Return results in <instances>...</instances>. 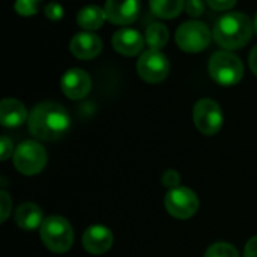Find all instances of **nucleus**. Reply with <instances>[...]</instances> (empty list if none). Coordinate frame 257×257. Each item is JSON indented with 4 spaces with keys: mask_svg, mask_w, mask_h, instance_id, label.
I'll return each instance as SVG.
<instances>
[{
    "mask_svg": "<svg viewBox=\"0 0 257 257\" xmlns=\"http://www.w3.org/2000/svg\"><path fill=\"white\" fill-rule=\"evenodd\" d=\"M149 6L160 18H175L185 8V0H149Z\"/></svg>",
    "mask_w": 257,
    "mask_h": 257,
    "instance_id": "a211bd4d",
    "label": "nucleus"
},
{
    "mask_svg": "<svg viewBox=\"0 0 257 257\" xmlns=\"http://www.w3.org/2000/svg\"><path fill=\"white\" fill-rule=\"evenodd\" d=\"M71 53L81 60H90L96 57L102 50V41L92 32H80L74 35L69 44Z\"/></svg>",
    "mask_w": 257,
    "mask_h": 257,
    "instance_id": "f8f14e48",
    "label": "nucleus"
},
{
    "mask_svg": "<svg viewBox=\"0 0 257 257\" xmlns=\"http://www.w3.org/2000/svg\"><path fill=\"white\" fill-rule=\"evenodd\" d=\"M244 257H257V236L251 238L247 242L245 251H244Z\"/></svg>",
    "mask_w": 257,
    "mask_h": 257,
    "instance_id": "cd10ccee",
    "label": "nucleus"
},
{
    "mask_svg": "<svg viewBox=\"0 0 257 257\" xmlns=\"http://www.w3.org/2000/svg\"><path fill=\"white\" fill-rule=\"evenodd\" d=\"M211 36L214 35L205 23L187 21L181 24L176 30V44L182 51L199 53L209 45Z\"/></svg>",
    "mask_w": 257,
    "mask_h": 257,
    "instance_id": "423d86ee",
    "label": "nucleus"
},
{
    "mask_svg": "<svg viewBox=\"0 0 257 257\" xmlns=\"http://www.w3.org/2000/svg\"><path fill=\"white\" fill-rule=\"evenodd\" d=\"M164 205L172 217L179 220H187L197 212L199 199L193 190L187 187H176L166 194Z\"/></svg>",
    "mask_w": 257,
    "mask_h": 257,
    "instance_id": "1a4fd4ad",
    "label": "nucleus"
},
{
    "mask_svg": "<svg viewBox=\"0 0 257 257\" xmlns=\"http://www.w3.org/2000/svg\"><path fill=\"white\" fill-rule=\"evenodd\" d=\"M146 42L151 48L154 50H160L163 48L167 41H169V29L163 24V23H152L148 29H146Z\"/></svg>",
    "mask_w": 257,
    "mask_h": 257,
    "instance_id": "6ab92c4d",
    "label": "nucleus"
},
{
    "mask_svg": "<svg viewBox=\"0 0 257 257\" xmlns=\"http://www.w3.org/2000/svg\"><path fill=\"white\" fill-rule=\"evenodd\" d=\"M205 257H239V254L233 245L227 242H217L206 250Z\"/></svg>",
    "mask_w": 257,
    "mask_h": 257,
    "instance_id": "aec40b11",
    "label": "nucleus"
},
{
    "mask_svg": "<svg viewBox=\"0 0 257 257\" xmlns=\"http://www.w3.org/2000/svg\"><path fill=\"white\" fill-rule=\"evenodd\" d=\"M193 119L202 134L214 136L223 126V111L217 101L203 98L199 99L193 110Z\"/></svg>",
    "mask_w": 257,
    "mask_h": 257,
    "instance_id": "0eeeda50",
    "label": "nucleus"
},
{
    "mask_svg": "<svg viewBox=\"0 0 257 257\" xmlns=\"http://www.w3.org/2000/svg\"><path fill=\"white\" fill-rule=\"evenodd\" d=\"M137 71L146 83L155 84L161 83L169 75L170 63L166 54H163L160 50L149 48L145 53H142L137 62Z\"/></svg>",
    "mask_w": 257,
    "mask_h": 257,
    "instance_id": "6e6552de",
    "label": "nucleus"
},
{
    "mask_svg": "<svg viewBox=\"0 0 257 257\" xmlns=\"http://www.w3.org/2000/svg\"><path fill=\"white\" fill-rule=\"evenodd\" d=\"M105 20H107V17H105L104 8L101 9L99 6H95V5H89V6L83 8L77 15L78 26L81 29H84L86 32L99 29Z\"/></svg>",
    "mask_w": 257,
    "mask_h": 257,
    "instance_id": "f3484780",
    "label": "nucleus"
},
{
    "mask_svg": "<svg viewBox=\"0 0 257 257\" xmlns=\"http://www.w3.org/2000/svg\"><path fill=\"white\" fill-rule=\"evenodd\" d=\"M44 11H45V17L51 21H59L63 17V8L56 2H50Z\"/></svg>",
    "mask_w": 257,
    "mask_h": 257,
    "instance_id": "4be33fe9",
    "label": "nucleus"
},
{
    "mask_svg": "<svg viewBox=\"0 0 257 257\" xmlns=\"http://www.w3.org/2000/svg\"><path fill=\"white\" fill-rule=\"evenodd\" d=\"M179 184H181V176H179V173L176 170H172L170 169V170H166L164 172V175H163V185L164 187L173 190L176 187H181Z\"/></svg>",
    "mask_w": 257,
    "mask_h": 257,
    "instance_id": "5701e85b",
    "label": "nucleus"
},
{
    "mask_svg": "<svg viewBox=\"0 0 257 257\" xmlns=\"http://www.w3.org/2000/svg\"><path fill=\"white\" fill-rule=\"evenodd\" d=\"M15 221L24 230H33L44 223V215L39 206L33 203H23L15 211Z\"/></svg>",
    "mask_w": 257,
    "mask_h": 257,
    "instance_id": "dca6fc26",
    "label": "nucleus"
},
{
    "mask_svg": "<svg viewBox=\"0 0 257 257\" xmlns=\"http://www.w3.org/2000/svg\"><path fill=\"white\" fill-rule=\"evenodd\" d=\"M206 2L215 11H229L236 5L238 0H206Z\"/></svg>",
    "mask_w": 257,
    "mask_h": 257,
    "instance_id": "a878e982",
    "label": "nucleus"
},
{
    "mask_svg": "<svg viewBox=\"0 0 257 257\" xmlns=\"http://www.w3.org/2000/svg\"><path fill=\"white\" fill-rule=\"evenodd\" d=\"M27 119V110L23 102L14 98H6L0 104V122L6 128H17Z\"/></svg>",
    "mask_w": 257,
    "mask_h": 257,
    "instance_id": "2eb2a0df",
    "label": "nucleus"
},
{
    "mask_svg": "<svg viewBox=\"0 0 257 257\" xmlns=\"http://www.w3.org/2000/svg\"><path fill=\"white\" fill-rule=\"evenodd\" d=\"M42 0H17L15 2V12L23 17H30L35 15L39 11Z\"/></svg>",
    "mask_w": 257,
    "mask_h": 257,
    "instance_id": "412c9836",
    "label": "nucleus"
},
{
    "mask_svg": "<svg viewBox=\"0 0 257 257\" xmlns=\"http://www.w3.org/2000/svg\"><path fill=\"white\" fill-rule=\"evenodd\" d=\"M47 164V152L42 145L33 140L21 143L14 152V166L15 169L26 175L33 176L42 172Z\"/></svg>",
    "mask_w": 257,
    "mask_h": 257,
    "instance_id": "39448f33",
    "label": "nucleus"
},
{
    "mask_svg": "<svg viewBox=\"0 0 257 257\" xmlns=\"http://www.w3.org/2000/svg\"><path fill=\"white\" fill-rule=\"evenodd\" d=\"M83 247L90 254H104L113 245V233L104 226H90L83 233Z\"/></svg>",
    "mask_w": 257,
    "mask_h": 257,
    "instance_id": "ddd939ff",
    "label": "nucleus"
},
{
    "mask_svg": "<svg viewBox=\"0 0 257 257\" xmlns=\"http://www.w3.org/2000/svg\"><path fill=\"white\" fill-rule=\"evenodd\" d=\"M60 87L69 99H83L89 95L92 89V80L86 71L80 68H72L63 74L60 80Z\"/></svg>",
    "mask_w": 257,
    "mask_h": 257,
    "instance_id": "9b49d317",
    "label": "nucleus"
},
{
    "mask_svg": "<svg viewBox=\"0 0 257 257\" xmlns=\"http://www.w3.org/2000/svg\"><path fill=\"white\" fill-rule=\"evenodd\" d=\"M248 63H250V68L251 71L257 75V45L250 51V59H248Z\"/></svg>",
    "mask_w": 257,
    "mask_h": 257,
    "instance_id": "c85d7f7f",
    "label": "nucleus"
},
{
    "mask_svg": "<svg viewBox=\"0 0 257 257\" xmlns=\"http://www.w3.org/2000/svg\"><path fill=\"white\" fill-rule=\"evenodd\" d=\"M214 81L221 86H233L241 81L244 75V65L241 59L229 50H221L212 54L208 65Z\"/></svg>",
    "mask_w": 257,
    "mask_h": 257,
    "instance_id": "20e7f679",
    "label": "nucleus"
},
{
    "mask_svg": "<svg viewBox=\"0 0 257 257\" xmlns=\"http://www.w3.org/2000/svg\"><path fill=\"white\" fill-rule=\"evenodd\" d=\"M253 27H254V32H256L257 35V14L256 17H254V21H253Z\"/></svg>",
    "mask_w": 257,
    "mask_h": 257,
    "instance_id": "c756f323",
    "label": "nucleus"
},
{
    "mask_svg": "<svg viewBox=\"0 0 257 257\" xmlns=\"http://www.w3.org/2000/svg\"><path fill=\"white\" fill-rule=\"evenodd\" d=\"M11 154H12V142L6 136H3L0 140V157L2 160H6Z\"/></svg>",
    "mask_w": 257,
    "mask_h": 257,
    "instance_id": "bb28decb",
    "label": "nucleus"
},
{
    "mask_svg": "<svg viewBox=\"0 0 257 257\" xmlns=\"http://www.w3.org/2000/svg\"><path fill=\"white\" fill-rule=\"evenodd\" d=\"M185 9L191 17H200L205 12V2L203 0H187Z\"/></svg>",
    "mask_w": 257,
    "mask_h": 257,
    "instance_id": "b1692460",
    "label": "nucleus"
},
{
    "mask_svg": "<svg viewBox=\"0 0 257 257\" xmlns=\"http://www.w3.org/2000/svg\"><path fill=\"white\" fill-rule=\"evenodd\" d=\"M27 120L30 134L44 142H53L63 137L71 126L68 110L51 101H44L35 105Z\"/></svg>",
    "mask_w": 257,
    "mask_h": 257,
    "instance_id": "f257e3e1",
    "label": "nucleus"
},
{
    "mask_svg": "<svg viewBox=\"0 0 257 257\" xmlns=\"http://www.w3.org/2000/svg\"><path fill=\"white\" fill-rule=\"evenodd\" d=\"M41 239L53 253H66L74 244V230L69 221L60 215H51L41 226Z\"/></svg>",
    "mask_w": 257,
    "mask_h": 257,
    "instance_id": "7ed1b4c3",
    "label": "nucleus"
},
{
    "mask_svg": "<svg viewBox=\"0 0 257 257\" xmlns=\"http://www.w3.org/2000/svg\"><path fill=\"white\" fill-rule=\"evenodd\" d=\"M113 48L123 56H136L143 50L145 39L136 29H122L113 35Z\"/></svg>",
    "mask_w": 257,
    "mask_h": 257,
    "instance_id": "4468645a",
    "label": "nucleus"
},
{
    "mask_svg": "<svg viewBox=\"0 0 257 257\" xmlns=\"http://www.w3.org/2000/svg\"><path fill=\"white\" fill-rule=\"evenodd\" d=\"M140 8V0H107L104 5V12L110 23L126 26L137 20Z\"/></svg>",
    "mask_w": 257,
    "mask_h": 257,
    "instance_id": "9d476101",
    "label": "nucleus"
},
{
    "mask_svg": "<svg viewBox=\"0 0 257 257\" xmlns=\"http://www.w3.org/2000/svg\"><path fill=\"white\" fill-rule=\"evenodd\" d=\"M0 205H2V223H3V221H6V218L9 217L11 209H12V200L6 191L0 193Z\"/></svg>",
    "mask_w": 257,
    "mask_h": 257,
    "instance_id": "393cba45",
    "label": "nucleus"
},
{
    "mask_svg": "<svg viewBox=\"0 0 257 257\" xmlns=\"http://www.w3.org/2000/svg\"><path fill=\"white\" fill-rule=\"evenodd\" d=\"M253 23L248 15L242 12H229L218 18L212 35L220 47L224 50H238L245 47L253 36Z\"/></svg>",
    "mask_w": 257,
    "mask_h": 257,
    "instance_id": "f03ea898",
    "label": "nucleus"
}]
</instances>
